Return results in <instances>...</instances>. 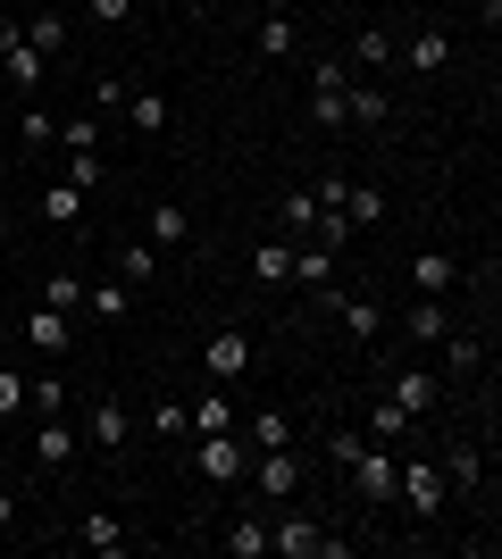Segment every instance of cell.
I'll list each match as a JSON object with an SVG mask.
<instances>
[{
  "instance_id": "ab89813d",
  "label": "cell",
  "mask_w": 502,
  "mask_h": 559,
  "mask_svg": "<svg viewBox=\"0 0 502 559\" xmlns=\"http://www.w3.org/2000/svg\"><path fill=\"white\" fill-rule=\"evenodd\" d=\"M43 301L75 318V309H84V276H50V284H43Z\"/></svg>"
},
{
  "instance_id": "3957f363",
  "label": "cell",
  "mask_w": 502,
  "mask_h": 559,
  "mask_svg": "<svg viewBox=\"0 0 502 559\" xmlns=\"http://www.w3.org/2000/svg\"><path fill=\"white\" fill-rule=\"evenodd\" d=\"M394 501H410L419 518H444V510H453V485H444V467H435V460H402Z\"/></svg>"
},
{
  "instance_id": "e575fe53",
  "label": "cell",
  "mask_w": 502,
  "mask_h": 559,
  "mask_svg": "<svg viewBox=\"0 0 502 559\" xmlns=\"http://www.w3.org/2000/svg\"><path fill=\"white\" fill-rule=\"evenodd\" d=\"M151 435H160V443H192V418H185V401H151Z\"/></svg>"
},
{
  "instance_id": "f546056e",
  "label": "cell",
  "mask_w": 502,
  "mask_h": 559,
  "mask_svg": "<svg viewBox=\"0 0 502 559\" xmlns=\"http://www.w3.org/2000/svg\"><path fill=\"white\" fill-rule=\"evenodd\" d=\"M252 284H293V242H260L252 251Z\"/></svg>"
},
{
  "instance_id": "9a60e30c",
  "label": "cell",
  "mask_w": 502,
  "mask_h": 559,
  "mask_svg": "<svg viewBox=\"0 0 502 559\" xmlns=\"http://www.w3.org/2000/svg\"><path fill=\"white\" fill-rule=\"evenodd\" d=\"M34 460L43 467H75V426L68 418H34Z\"/></svg>"
},
{
  "instance_id": "836d02e7",
  "label": "cell",
  "mask_w": 502,
  "mask_h": 559,
  "mask_svg": "<svg viewBox=\"0 0 502 559\" xmlns=\"http://www.w3.org/2000/svg\"><path fill=\"white\" fill-rule=\"evenodd\" d=\"M218 543H226L235 559H268V526H260V518H235V526H226Z\"/></svg>"
},
{
  "instance_id": "4316f807",
  "label": "cell",
  "mask_w": 502,
  "mask_h": 559,
  "mask_svg": "<svg viewBox=\"0 0 502 559\" xmlns=\"http://www.w3.org/2000/svg\"><path fill=\"white\" fill-rule=\"evenodd\" d=\"M84 309H93V318H126V309H135V284H118V276L84 284Z\"/></svg>"
},
{
  "instance_id": "5bb4252c",
  "label": "cell",
  "mask_w": 502,
  "mask_h": 559,
  "mask_svg": "<svg viewBox=\"0 0 502 559\" xmlns=\"http://www.w3.org/2000/svg\"><path fill=\"white\" fill-rule=\"evenodd\" d=\"M43 226H59V234L84 226V185H68V176H59V185H43Z\"/></svg>"
},
{
  "instance_id": "b9f144b4",
  "label": "cell",
  "mask_w": 502,
  "mask_h": 559,
  "mask_svg": "<svg viewBox=\"0 0 502 559\" xmlns=\"http://www.w3.org/2000/svg\"><path fill=\"white\" fill-rule=\"evenodd\" d=\"M84 17H93V25H126V17H135V0H84Z\"/></svg>"
},
{
  "instance_id": "d590c367",
  "label": "cell",
  "mask_w": 502,
  "mask_h": 559,
  "mask_svg": "<svg viewBox=\"0 0 502 559\" xmlns=\"http://www.w3.org/2000/svg\"><path fill=\"white\" fill-rule=\"evenodd\" d=\"M318 210H327L318 192H285V201H277V217H285V234H311V226H318Z\"/></svg>"
},
{
  "instance_id": "ac0fdd59",
  "label": "cell",
  "mask_w": 502,
  "mask_h": 559,
  "mask_svg": "<svg viewBox=\"0 0 502 559\" xmlns=\"http://www.w3.org/2000/svg\"><path fill=\"white\" fill-rule=\"evenodd\" d=\"M410 284L444 301V293H453V284H460V259H453V251H419V259H410Z\"/></svg>"
},
{
  "instance_id": "603a6c76",
  "label": "cell",
  "mask_w": 502,
  "mask_h": 559,
  "mask_svg": "<svg viewBox=\"0 0 502 559\" xmlns=\"http://www.w3.org/2000/svg\"><path fill=\"white\" fill-rule=\"evenodd\" d=\"M185 418H192V435H235V401H226V384H218L210 401H185Z\"/></svg>"
},
{
  "instance_id": "d6a6232c",
  "label": "cell",
  "mask_w": 502,
  "mask_h": 559,
  "mask_svg": "<svg viewBox=\"0 0 502 559\" xmlns=\"http://www.w3.org/2000/svg\"><path fill=\"white\" fill-rule=\"evenodd\" d=\"M335 210L352 217V226H377V217H385V192H377V185H343V201H335Z\"/></svg>"
},
{
  "instance_id": "cb8c5ba5",
  "label": "cell",
  "mask_w": 502,
  "mask_h": 559,
  "mask_svg": "<svg viewBox=\"0 0 502 559\" xmlns=\"http://www.w3.org/2000/svg\"><path fill=\"white\" fill-rule=\"evenodd\" d=\"M444 376H460V384H469V376H486V350H478V334H444Z\"/></svg>"
},
{
  "instance_id": "4dcf8cb0",
  "label": "cell",
  "mask_w": 502,
  "mask_h": 559,
  "mask_svg": "<svg viewBox=\"0 0 502 559\" xmlns=\"http://www.w3.org/2000/svg\"><path fill=\"white\" fill-rule=\"evenodd\" d=\"M360 435H369V443H402V435H410V409H402V401H377Z\"/></svg>"
},
{
  "instance_id": "277c9868",
  "label": "cell",
  "mask_w": 502,
  "mask_h": 559,
  "mask_svg": "<svg viewBox=\"0 0 502 559\" xmlns=\"http://www.w3.org/2000/svg\"><path fill=\"white\" fill-rule=\"evenodd\" d=\"M343 84H352V59H318L311 68V126L318 134H343Z\"/></svg>"
},
{
  "instance_id": "1f68e13d",
  "label": "cell",
  "mask_w": 502,
  "mask_h": 559,
  "mask_svg": "<svg viewBox=\"0 0 502 559\" xmlns=\"http://www.w3.org/2000/svg\"><path fill=\"white\" fill-rule=\"evenodd\" d=\"M109 267H118V284H135V293H143V284L160 276V259H151V242H126V251L109 259Z\"/></svg>"
},
{
  "instance_id": "ba28073f",
  "label": "cell",
  "mask_w": 502,
  "mask_h": 559,
  "mask_svg": "<svg viewBox=\"0 0 502 559\" xmlns=\"http://www.w3.org/2000/svg\"><path fill=\"white\" fill-rule=\"evenodd\" d=\"M0 75H9V84H17V93H34V84H43L50 75V59L34 43H25L17 25H0Z\"/></svg>"
},
{
  "instance_id": "30bf717a",
  "label": "cell",
  "mask_w": 502,
  "mask_h": 559,
  "mask_svg": "<svg viewBox=\"0 0 502 559\" xmlns=\"http://www.w3.org/2000/svg\"><path fill=\"white\" fill-rule=\"evenodd\" d=\"M25 343L43 350V359H59V350L75 343V326H68V309H50V301H34V309H25Z\"/></svg>"
},
{
  "instance_id": "60d3db41",
  "label": "cell",
  "mask_w": 502,
  "mask_h": 559,
  "mask_svg": "<svg viewBox=\"0 0 502 559\" xmlns=\"http://www.w3.org/2000/svg\"><path fill=\"white\" fill-rule=\"evenodd\" d=\"M17 409H25V376H17V368H0V426L17 418Z\"/></svg>"
},
{
  "instance_id": "83f0119b",
  "label": "cell",
  "mask_w": 502,
  "mask_h": 559,
  "mask_svg": "<svg viewBox=\"0 0 502 559\" xmlns=\"http://www.w3.org/2000/svg\"><path fill=\"white\" fill-rule=\"evenodd\" d=\"M243 443H252V451H285L293 443V418H285V409H260V418L243 426Z\"/></svg>"
},
{
  "instance_id": "f1b7e54d",
  "label": "cell",
  "mask_w": 502,
  "mask_h": 559,
  "mask_svg": "<svg viewBox=\"0 0 502 559\" xmlns=\"http://www.w3.org/2000/svg\"><path fill=\"white\" fill-rule=\"evenodd\" d=\"M25 409L34 418H68V384L59 376H25Z\"/></svg>"
},
{
  "instance_id": "ffe728a7",
  "label": "cell",
  "mask_w": 502,
  "mask_h": 559,
  "mask_svg": "<svg viewBox=\"0 0 502 559\" xmlns=\"http://www.w3.org/2000/svg\"><path fill=\"white\" fill-rule=\"evenodd\" d=\"M252 43H260V59H285V50L302 43V25H293V9H260V34H252Z\"/></svg>"
},
{
  "instance_id": "74e56055",
  "label": "cell",
  "mask_w": 502,
  "mask_h": 559,
  "mask_svg": "<svg viewBox=\"0 0 502 559\" xmlns=\"http://www.w3.org/2000/svg\"><path fill=\"white\" fill-rule=\"evenodd\" d=\"M17 142H25V151H43V142H59V117H50V109H25V117H17Z\"/></svg>"
},
{
  "instance_id": "44dd1931",
  "label": "cell",
  "mask_w": 502,
  "mask_h": 559,
  "mask_svg": "<svg viewBox=\"0 0 502 559\" xmlns=\"http://www.w3.org/2000/svg\"><path fill=\"white\" fill-rule=\"evenodd\" d=\"M75 543H84V551H101V559H118L126 551V526L109 510H84V526H75Z\"/></svg>"
},
{
  "instance_id": "7402d4cb",
  "label": "cell",
  "mask_w": 502,
  "mask_h": 559,
  "mask_svg": "<svg viewBox=\"0 0 502 559\" xmlns=\"http://www.w3.org/2000/svg\"><path fill=\"white\" fill-rule=\"evenodd\" d=\"M385 117H394V100L377 84H343V126H385Z\"/></svg>"
},
{
  "instance_id": "7c38bea8",
  "label": "cell",
  "mask_w": 502,
  "mask_h": 559,
  "mask_svg": "<svg viewBox=\"0 0 502 559\" xmlns=\"http://www.w3.org/2000/svg\"><path fill=\"white\" fill-rule=\"evenodd\" d=\"M84 435H93V451H126V443H135V418H126V401H93Z\"/></svg>"
},
{
  "instance_id": "ee69618b",
  "label": "cell",
  "mask_w": 502,
  "mask_h": 559,
  "mask_svg": "<svg viewBox=\"0 0 502 559\" xmlns=\"http://www.w3.org/2000/svg\"><path fill=\"white\" fill-rule=\"evenodd\" d=\"M0 267H9V242H0Z\"/></svg>"
},
{
  "instance_id": "d6986e66",
  "label": "cell",
  "mask_w": 502,
  "mask_h": 559,
  "mask_svg": "<svg viewBox=\"0 0 502 559\" xmlns=\"http://www.w3.org/2000/svg\"><path fill=\"white\" fill-rule=\"evenodd\" d=\"M151 242H160V251H185L192 242V210L185 201H151Z\"/></svg>"
},
{
  "instance_id": "f35d334b",
  "label": "cell",
  "mask_w": 502,
  "mask_h": 559,
  "mask_svg": "<svg viewBox=\"0 0 502 559\" xmlns=\"http://www.w3.org/2000/svg\"><path fill=\"white\" fill-rule=\"evenodd\" d=\"M352 59H360V68H385V59H394V34H385V25H369V34L352 43Z\"/></svg>"
},
{
  "instance_id": "6da1fadb",
  "label": "cell",
  "mask_w": 502,
  "mask_h": 559,
  "mask_svg": "<svg viewBox=\"0 0 502 559\" xmlns=\"http://www.w3.org/2000/svg\"><path fill=\"white\" fill-rule=\"evenodd\" d=\"M327 451H335V467L352 476V492L369 501V510H385V501H394V476H402L394 443H369V435H352V426H343V435H335Z\"/></svg>"
},
{
  "instance_id": "d4e9b609",
  "label": "cell",
  "mask_w": 502,
  "mask_h": 559,
  "mask_svg": "<svg viewBox=\"0 0 502 559\" xmlns=\"http://www.w3.org/2000/svg\"><path fill=\"white\" fill-rule=\"evenodd\" d=\"M126 117H135V134H167V126H176L167 93H126Z\"/></svg>"
},
{
  "instance_id": "8d00e7d4",
  "label": "cell",
  "mask_w": 502,
  "mask_h": 559,
  "mask_svg": "<svg viewBox=\"0 0 502 559\" xmlns=\"http://www.w3.org/2000/svg\"><path fill=\"white\" fill-rule=\"evenodd\" d=\"M25 43L43 50V59H59V50H68V17H34V25H25Z\"/></svg>"
},
{
  "instance_id": "e0dca14e",
  "label": "cell",
  "mask_w": 502,
  "mask_h": 559,
  "mask_svg": "<svg viewBox=\"0 0 502 559\" xmlns=\"http://www.w3.org/2000/svg\"><path fill=\"white\" fill-rule=\"evenodd\" d=\"M444 59H453V34H444V25H419V34L402 43V68H419V75H435Z\"/></svg>"
},
{
  "instance_id": "2e32d148",
  "label": "cell",
  "mask_w": 502,
  "mask_h": 559,
  "mask_svg": "<svg viewBox=\"0 0 502 559\" xmlns=\"http://www.w3.org/2000/svg\"><path fill=\"white\" fill-rule=\"evenodd\" d=\"M435 467H444V485H453V492H486V451L478 443H453Z\"/></svg>"
},
{
  "instance_id": "8992f818",
  "label": "cell",
  "mask_w": 502,
  "mask_h": 559,
  "mask_svg": "<svg viewBox=\"0 0 502 559\" xmlns=\"http://www.w3.org/2000/svg\"><path fill=\"white\" fill-rule=\"evenodd\" d=\"M201 368H210V384H243V376H252V334L218 326L210 343H201Z\"/></svg>"
},
{
  "instance_id": "7a4b0ae2",
  "label": "cell",
  "mask_w": 502,
  "mask_h": 559,
  "mask_svg": "<svg viewBox=\"0 0 502 559\" xmlns=\"http://www.w3.org/2000/svg\"><path fill=\"white\" fill-rule=\"evenodd\" d=\"M268 559H352V543L327 535L318 518H277L268 526Z\"/></svg>"
},
{
  "instance_id": "4fadbf2b",
  "label": "cell",
  "mask_w": 502,
  "mask_h": 559,
  "mask_svg": "<svg viewBox=\"0 0 502 559\" xmlns=\"http://www.w3.org/2000/svg\"><path fill=\"white\" fill-rule=\"evenodd\" d=\"M335 259H343V251H327V242H311V234H302V242H293V284L327 293V284H335Z\"/></svg>"
},
{
  "instance_id": "5b68a950",
  "label": "cell",
  "mask_w": 502,
  "mask_h": 559,
  "mask_svg": "<svg viewBox=\"0 0 502 559\" xmlns=\"http://www.w3.org/2000/svg\"><path fill=\"white\" fill-rule=\"evenodd\" d=\"M192 467H201L210 485H243V467H252V443H243V435H192Z\"/></svg>"
},
{
  "instance_id": "f6af8a7d",
  "label": "cell",
  "mask_w": 502,
  "mask_h": 559,
  "mask_svg": "<svg viewBox=\"0 0 502 559\" xmlns=\"http://www.w3.org/2000/svg\"><path fill=\"white\" fill-rule=\"evenodd\" d=\"M0 334H9V326H0Z\"/></svg>"
},
{
  "instance_id": "52a82bcc",
  "label": "cell",
  "mask_w": 502,
  "mask_h": 559,
  "mask_svg": "<svg viewBox=\"0 0 502 559\" xmlns=\"http://www.w3.org/2000/svg\"><path fill=\"white\" fill-rule=\"evenodd\" d=\"M243 476H252V492H260V501H293V485H302L293 443H285V451H252V467H243Z\"/></svg>"
},
{
  "instance_id": "7bdbcfd3",
  "label": "cell",
  "mask_w": 502,
  "mask_h": 559,
  "mask_svg": "<svg viewBox=\"0 0 502 559\" xmlns=\"http://www.w3.org/2000/svg\"><path fill=\"white\" fill-rule=\"evenodd\" d=\"M9 526H17V492L0 485V535H9Z\"/></svg>"
},
{
  "instance_id": "9c48e42d",
  "label": "cell",
  "mask_w": 502,
  "mask_h": 559,
  "mask_svg": "<svg viewBox=\"0 0 502 559\" xmlns=\"http://www.w3.org/2000/svg\"><path fill=\"white\" fill-rule=\"evenodd\" d=\"M327 301H335V318L352 326V343H377V334H385V309H377V293H352V284H327Z\"/></svg>"
},
{
  "instance_id": "484cf974",
  "label": "cell",
  "mask_w": 502,
  "mask_h": 559,
  "mask_svg": "<svg viewBox=\"0 0 502 559\" xmlns=\"http://www.w3.org/2000/svg\"><path fill=\"white\" fill-rule=\"evenodd\" d=\"M410 334H419V343H444V334H453V309L435 301V293H419V301H410Z\"/></svg>"
},
{
  "instance_id": "8fae6325",
  "label": "cell",
  "mask_w": 502,
  "mask_h": 559,
  "mask_svg": "<svg viewBox=\"0 0 502 559\" xmlns=\"http://www.w3.org/2000/svg\"><path fill=\"white\" fill-rule=\"evenodd\" d=\"M385 401H402L410 418H428L435 401H444V376H435V368H402L394 384H385Z\"/></svg>"
}]
</instances>
